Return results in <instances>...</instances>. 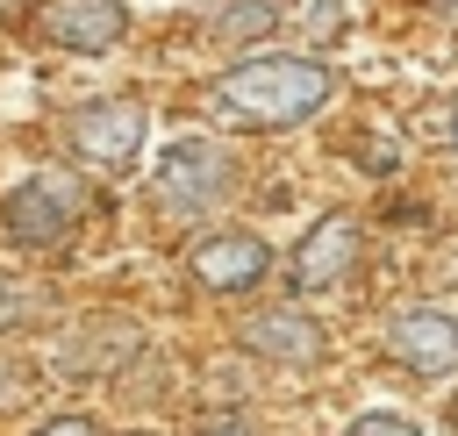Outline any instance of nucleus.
Wrapping results in <instances>:
<instances>
[{
    "label": "nucleus",
    "mask_w": 458,
    "mask_h": 436,
    "mask_svg": "<svg viewBox=\"0 0 458 436\" xmlns=\"http://www.w3.org/2000/svg\"><path fill=\"white\" fill-rule=\"evenodd\" d=\"M329 93H336V71L315 57H250L215 79L208 107L229 129H301L329 107Z\"/></svg>",
    "instance_id": "1"
},
{
    "label": "nucleus",
    "mask_w": 458,
    "mask_h": 436,
    "mask_svg": "<svg viewBox=\"0 0 458 436\" xmlns=\"http://www.w3.org/2000/svg\"><path fill=\"white\" fill-rule=\"evenodd\" d=\"M79 214H86V186H79L72 172H29V179L0 200V229H7L21 250L64 243V236L79 229Z\"/></svg>",
    "instance_id": "2"
},
{
    "label": "nucleus",
    "mask_w": 458,
    "mask_h": 436,
    "mask_svg": "<svg viewBox=\"0 0 458 436\" xmlns=\"http://www.w3.org/2000/svg\"><path fill=\"white\" fill-rule=\"evenodd\" d=\"M229 186H236V157H229V143H215V136H179V143L165 150V164H157V200H165L172 214H200V207H215Z\"/></svg>",
    "instance_id": "3"
},
{
    "label": "nucleus",
    "mask_w": 458,
    "mask_h": 436,
    "mask_svg": "<svg viewBox=\"0 0 458 436\" xmlns=\"http://www.w3.org/2000/svg\"><path fill=\"white\" fill-rule=\"evenodd\" d=\"M64 136H72L79 164L122 172V164H136V150H143V107H136V100H93V107H79V114L64 122Z\"/></svg>",
    "instance_id": "4"
},
{
    "label": "nucleus",
    "mask_w": 458,
    "mask_h": 436,
    "mask_svg": "<svg viewBox=\"0 0 458 436\" xmlns=\"http://www.w3.org/2000/svg\"><path fill=\"white\" fill-rule=\"evenodd\" d=\"M351 264H358V214H322L308 236H301V250L286 257V286L293 293H329V286H344L351 279Z\"/></svg>",
    "instance_id": "5"
},
{
    "label": "nucleus",
    "mask_w": 458,
    "mask_h": 436,
    "mask_svg": "<svg viewBox=\"0 0 458 436\" xmlns=\"http://www.w3.org/2000/svg\"><path fill=\"white\" fill-rule=\"evenodd\" d=\"M186 264H193V279L208 293H250L258 279H272V243L250 236V229H215V236L193 243Z\"/></svg>",
    "instance_id": "6"
},
{
    "label": "nucleus",
    "mask_w": 458,
    "mask_h": 436,
    "mask_svg": "<svg viewBox=\"0 0 458 436\" xmlns=\"http://www.w3.org/2000/svg\"><path fill=\"white\" fill-rule=\"evenodd\" d=\"M386 350L422 379H451L458 372V314L451 307H401L386 322Z\"/></svg>",
    "instance_id": "7"
},
{
    "label": "nucleus",
    "mask_w": 458,
    "mask_h": 436,
    "mask_svg": "<svg viewBox=\"0 0 458 436\" xmlns=\"http://www.w3.org/2000/svg\"><path fill=\"white\" fill-rule=\"evenodd\" d=\"M243 350H250V357H265V365L308 372V365H322L329 336H322V322H315L308 307H265V314H250V322H243Z\"/></svg>",
    "instance_id": "8"
},
{
    "label": "nucleus",
    "mask_w": 458,
    "mask_h": 436,
    "mask_svg": "<svg viewBox=\"0 0 458 436\" xmlns=\"http://www.w3.org/2000/svg\"><path fill=\"white\" fill-rule=\"evenodd\" d=\"M43 36H50L57 50L100 57V50H114V43L129 36V7H122V0H57V7L43 14Z\"/></svg>",
    "instance_id": "9"
},
{
    "label": "nucleus",
    "mask_w": 458,
    "mask_h": 436,
    "mask_svg": "<svg viewBox=\"0 0 458 436\" xmlns=\"http://www.w3.org/2000/svg\"><path fill=\"white\" fill-rule=\"evenodd\" d=\"M143 350V329L129 322V314H100V322H86V343H64V365H79V372H114V365H129Z\"/></svg>",
    "instance_id": "10"
},
{
    "label": "nucleus",
    "mask_w": 458,
    "mask_h": 436,
    "mask_svg": "<svg viewBox=\"0 0 458 436\" xmlns=\"http://www.w3.org/2000/svg\"><path fill=\"white\" fill-rule=\"evenodd\" d=\"M279 0H215L208 14H200V29H208V43H229V50H243V43H258V36H272L279 29Z\"/></svg>",
    "instance_id": "11"
},
{
    "label": "nucleus",
    "mask_w": 458,
    "mask_h": 436,
    "mask_svg": "<svg viewBox=\"0 0 458 436\" xmlns=\"http://www.w3.org/2000/svg\"><path fill=\"white\" fill-rule=\"evenodd\" d=\"M43 307H50L43 293H21V286H7V279H0V329H14V322H36Z\"/></svg>",
    "instance_id": "12"
},
{
    "label": "nucleus",
    "mask_w": 458,
    "mask_h": 436,
    "mask_svg": "<svg viewBox=\"0 0 458 436\" xmlns=\"http://www.w3.org/2000/svg\"><path fill=\"white\" fill-rule=\"evenodd\" d=\"M344 436H422L415 422H401V415H358Z\"/></svg>",
    "instance_id": "13"
},
{
    "label": "nucleus",
    "mask_w": 458,
    "mask_h": 436,
    "mask_svg": "<svg viewBox=\"0 0 458 436\" xmlns=\"http://www.w3.org/2000/svg\"><path fill=\"white\" fill-rule=\"evenodd\" d=\"M36 436H100V422H93V415H57V422H43Z\"/></svg>",
    "instance_id": "14"
},
{
    "label": "nucleus",
    "mask_w": 458,
    "mask_h": 436,
    "mask_svg": "<svg viewBox=\"0 0 458 436\" xmlns=\"http://www.w3.org/2000/svg\"><path fill=\"white\" fill-rule=\"evenodd\" d=\"M200 436H250L243 422H215V429H200Z\"/></svg>",
    "instance_id": "15"
},
{
    "label": "nucleus",
    "mask_w": 458,
    "mask_h": 436,
    "mask_svg": "<svg viewBox=\"0 0 458 436\" xmlns=\"http://www.w3.org/2000/svg\"><path fill=\"white\" fill-rule=\"evenodd\" d=\"M0 14H14V0H0Z\"/></svg>",
    "instance_id": "16"
}]
</instances>
